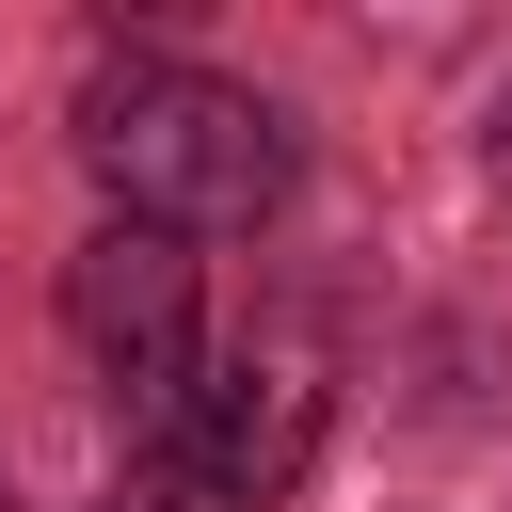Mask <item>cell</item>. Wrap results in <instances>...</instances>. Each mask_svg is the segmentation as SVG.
Masks as SVG:
<instances>
[{
  "label": "cell",
  "mask_w": 512,
  "mask_h": 512,
  "mask_svg": "<svg viewBox=\"0 0 512 512\" xmlns=\"http://www.w3.org/2000/svg\"><path fill=\"white\" fill-rule=\"evenodd\" d=\"M80 160H96L112 224H144V240H224V224L288 208V112L208 64H112L80 96Z\"/></svg>",
  "instance_id": "cell-1"
},
{
  "label": "cell",
  "mask_w": 512,
  "mask_h": 512,
  "mask_svg": "<svg viewBox=\"0 0 512 512\" xmlns=\"http://www.w3.org/2000/svg\"><path fill=\"white\" fill-rule=\"evenodd\" d=\"M320 464V384L288 352H192V384L144 416V480L176 512H272Z\"/></svg>",
  "instance_id": "cell-2"
},
{
  "label": "cell",
  "mask_w": 512,
  "mask_h": 512,
  "mask_svg": "<svg viewBox=\"0 0 512 512\" xmlns=\"http://www.w3.org/2000/svg\"><path fill=\"white\" fill-rule=\"evenodd\" d=\"M64 336L96 352V384L128 400V432L192 384V240H144V224H96L80 256H64Z\"/></svg>",
  "instance_id": "cell-3"
},
{
  "label": "cell",
  "mask_w": 512,
  "mask_h": 512,
  "mask_svg": "<svg viewBox=\"0 0 512 512\" xmlns=\"http://www.w3.org/2000/svg\"><path fill=\"white\" fill-rule=\"evenodd\" d=\"M480 176L512 192V80H496V112H480Z\"/></svg>",
  "instance_id": "cell-4"
},
{
  "label": "cell",
  "mask_w": 512,
  "mask_h": 512,
  "mask_svg": "<svg viewBox=\"0 0 512 512\" xmlns=\"http://www.w3.org/2000/svg\"><path fill=\"white\" fill-rule=\"evenodd\" d=\"M0 512H16V496H0Z\"/></svg>",
  "instance_id": "cell-5"
}]
</instances>
